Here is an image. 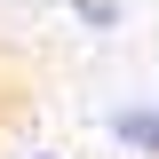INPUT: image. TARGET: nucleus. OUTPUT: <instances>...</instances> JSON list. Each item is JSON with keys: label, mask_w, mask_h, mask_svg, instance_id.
I'll return each instance as SVG.
<instances>
[{"label": "nucleus", "mask_w": 159, "mask_h": 159, "mask_svg": "<svg viewBox=\"0 0 159 159\" xmlns=\"http://www.w3.org/2000/svg\"><path fill=\"white\" fill-rule=\"evenodd\" d=\"M151 159H159V151H151Z\"/></svg>", "instance_id": "1"}]
</instances>
